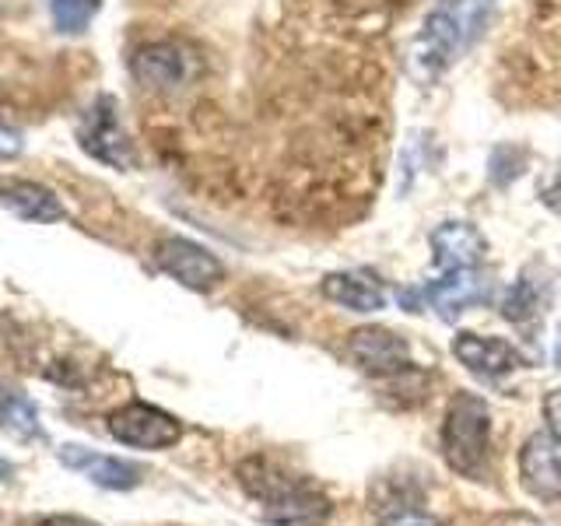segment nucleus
Returning <instances> with one entry per match:
<instances>
[{"instance_id":"ddd939ff","label":"nucleus","mask_w":561,"mask_h":526,"mask_svg":"<svg viewBox=\"0 0 561 526\" xmlns=\"http://www.w3.org/2000/svg\"><path fill=\"white\" fill-rule=\"evenodd\" d=\"M0 204L22 221H35V225H57L67 218L60 193H53L49 186L32 180H0Z\"/></svg>"},{"instance_id":"aec40b11","label":"nucleus","mask_w":561,"mask_h":526,"mask_svg":"<svg viewBox=\"0 0 561 526\" xmlns=\"http://www.w3.org/2000/svg\"><path fill=\"white\" fill-rule=\"evenodd\" d=\"M540 201L548 204L554 215H561V165L548 175V180L540 183Z\"/></svg>"},{"instance_id":"dca6fc26","label":"nucleus","mask_w":561,"mask_h":526,"mask_svg":"<svg viewBox=\"0 0 561 526\" xmlns=\"http://www.w3.org/2000/svg\"><path fill=\"white\" fill-rule=\"evenodd\" d=\"M0 428L14 435L18 443H39L43 438L39 408L8 379H0Z\"/></svg>"},{"instance_id":"7ed1b4c3","label":"nucleus","mask_w":561,"mask_h":526,"mask_svg":"<svg viewBox=\"0 0 561 526\" xmlns=\"http://www.w3.org/2000/svg\"><path fill=\"white\" fill-rule=\"evenodd\" d=\"M130 75L137 78V84H145L148 92L180 95L201 81L204 60H201L197 46H190L183 39H158V43H148L134 53Z\"/></svg>"},{"instance_id":"9b49d317","label":"nucleus","mask_w":561,"mask_h":526,"mask_svg":"<svg viewBox=\"0 0 561 526\" xmlns=\"http://www.w3.org/2000/svg\"><path fill=\"white\" fill-rule=\"evenodd\" d=\"M428 242H432V253H435V267L443 271V274L478 271L484 253H488V239L470 221H443V225H435Z\"/></svg>"},{"instance_id":"1a4fd4ad","label":"nucleus","mask_w":561,"mask_h":526,"mask_svg":"<svg viewBox=\"0 0 561 526\" xmlns=\"http://www.w3.org/2000/svg\"><path fill=\"white\" fill-rule=\"evenodd\" d=\"M519 484L540 502L561 499V438L554 432H534L523 443Z\"/></svg>"},{"instance_id":"423d86ee","label":"nucleus","mask_w":561,"mask_h":526,"mask_svg":"<svg viewBox=\"0 0 561 526\" xmlns=\"http://www.w3.org/2000/svg\"><path fill=\"white\" fill-rule=\"evenodd\" d=\"M105 428L123 446L134 449H169L183 438V425L169 411L145 400H130L105 418Z\"/></svg>"},{"instance_id":"5701e85b","label":"nucleus","mask_w":561,"mask_h":526,"mask_svg":"<svg viewBox=\"0 0 561 526\" xmlns=\"http://www.w3.org/2000/svg\"><path fill=\"white\" fill-rule=\"evenodd\" d=\"M543 418H548L551 432L561 438V393H551L548 400H543Z\"/></svg>"},{"instance_id":"39448f33","label":"nucleus","mask_w":561,"mask_h":526,"mask_svg":"<svg viewBox=\"0 0 561 526\" xmlns=\"http://www.w3.org/2000/svg\"><path fill=\"white\" fill-rule=\"evenodd\" d=\"M78 145L84 155H92L95 162L110 165V169L130 172L137 165V151H134V140H130L127 127H123L116 95H95V102L81 113Z\"/></svg>"},{"instance_id":"a211bd4d","label":"nucleus","mask_w":561,"mask_h":526,"mask_svg":"<svg viewBox=\"0 0 561 526\" xmlns=\"http://www.w3.org/2000/svg\"><path fill=\"white\" fill-rule=\"evenodd\" d=\"M502 312H505L508 323H519V327H526V323L534 320V316H540V291H537V285H534L530 277L516 281L513 291L505 295Z\"/></svg>"},{"instance_id":"4be33fe9","label":"nucleus","mask_w":561,"mask_h":526,"mask_svg":"<svg viewBox=\"0 0 561 526\" xmlns=\"http://www.w3.org/2000/svg\"><path fill=\"white\" fill-rule=\"evenodd\" d=\"M22 134H14L8 127H0V158H14V155H22Z\"/></svg>"},{"instance_id":"b1692460","label":"nucleus","mask_w":561,"mask_h":526,"mask_svg":"<svg viewBox=\"0 0 561 526\" xmlns=\"http://www.w3.org/2000/svg\"><path fill=\"white\" fill-rule=\"evenodd\" d=\"M35 526H99V523L84 519V516H46V519H39Z\"/></svg>"},{"instance_id":"f8f14e48","label":"nucleus","mask_w":561,"mask_h":526,"mask_svg":"<svg viewBox=\"0 0 561 526\" xmlns=\"http://www.w3.org/2000/svg\"><path fill=\"white\" fill-rule=\"evenodd\" d=\"M60 464L67 470H78L84 473L88 481L99 484V488H110V491H130L140 484V478H145V470H140L137 464L130 460H119V456H105V453H95L88 446H75L67 443L57 449Z\"/></svg>"},{"instance_id":"6ab92c4d","label":"nucleus","mask_w":561,"mask_h":526,"mask_svg":"<svg viewBox=\"0 0 561 526\" xmlns=\"http://www.w3.org/2000/svg\"><path fill=\"white\" fill-rule=\"evenodd\" d=\"M491 8H495V0H473V4H470V11H467V43H473L484 32Z\"/></svg>"},{"instance_id":"20e7f679","label":"nucleus","mask_w":561,"mask_h":526,"mask_svg":"<svg viewBox=\"0 0 561 526\" xmlns=\"http://www.w3.org/2000/svg\"><path fill=\"white\" fill-rule=\"evenodd\" d=\"M463 0H438L421 25L417 39L411 46V75L417 81H435L453 64V57L467 43V22L460 18Z\"/></svg>"},{"instance_id":"f257e3e1","label":"nucleus","mask_w":561,"mask_h":526,"mask_svg":"<svg viewBox=\"0 0 561 526\" xmlns=\"http://www.w3.org/2000/svg\"><path fill=\"white\" fill-rule=\"evenodd\" d=\"M239 484L260 502V516L271 526H323L330 519L327 495L260 456L239 464Z\"/></svg>"},{"instance_id":"4468645a","label":"nucleus","mask_w":561,"mask_h":526,"mask_svg":"<svg viewBox=\"0 0 561 526\" xmlns=\"http://www.w3.org/2000/svg\"><path fill=\"white\" fill-rule=\"evenodd\" d=\"M323 298L351 312H379L386 309V288L376 274L368 271H333L320 281Z\"/></svg>"},{"instance_id":"0eeeda50","label":"nucleus","mask_w":561,"mask_h":526,"mask_svg":"<svg viewBox=\"0 0 561 526\" xmlns=\"http://www.w3.org/2000/svg\"><path fill=\"white\" fill-rule=\"evenodd\" d=\"M154 263L190 291H210L225 281V263L210 253L207 245L183 239V236H169L158 242Z\"/></svg>"},{"instance_id":"9d476101","label":"nucleus","mask_w":561,"mask_h":526,"mask_svg":"<svg viewBox=\"0 0 561 526\" xmlns=\"http://www.w3.org/2000/svg\"><path fill=\"white\" fill-rule=\"evenodd\" d=\"M453 355L467 368V373H473L478 379H488V382H499L502 376L516 373V368L523 365L519 351L508 341L481 338V333H470V330H460L453 338Z\"/></svg>"},{"instance_id":"6e6552de","label":"nucleus","mask_w":561,"mask_h":526,"mask_svg":"<svg viewBox=\"0 0 561 526\" xmlns=\"http://www.w3.org/2000/svg\"><path fill=\"white\" fill-rule=\"evenodd\" d=\"M347 358L373 379L403 376V373H411V365H414L408 341L386 327H358L347 338Z\"/></svg>"},{"instance_id":"f03ea898","label":"nucleus","mask_w":561,"mask_h":526,"mask_svg":"<svg viewBox=\"0 0 561 526\" xmlns=\"http://www.w3.org/2000/svg\"><path fill=\"white\" fill-rule=\"evenodd\" d=\"M491 443V411L484 397L460 390L449 400L443 425V456L446 464L470 481H481Z\"/></svg>"},{"instance_id":"412c9836","label":"nucleus","mask_w":561,"mask_h":526,"mask_svg":"<svg viewBox=\"0 0 561 526\" xmlns=\"http://www.w3.org/2000/svg\"><path fill=\"white\" fill-rule=\"evenodd\" d=\"M382 526H443L432 516H421V513H397L390 519H382Z\"/></svg>"},{"instance_id":"f3484780","label":"nucleus","mask_w":561,"mask_h":526,"mask_svg":"<svg viewBox=\"0 0 561 526\" xmlns=\"http://www.w3.org/2000/svg\"><path fill=\"white\" fill-rule=\"evenodd\" d=\"M99 8H102V0H46L49 22L64 35H81L88 25H92Z\"/></svg>"},{"instance_id":"393cba45","label":"nucleus","mask_w":561,"mask_h":526,"mask_svg":"<svg viewBox=\"0 0 561 526\" xmlns=\"http://www.w3.org/2000/svg\"><path fill=\"white\" fill-rule=\"evenodd\" d=\"M554 373L561 376V323L554 330Z\"/></svg>"},{"instance_id":"2eb2a0df","label":"nucleus","mask_w":561,"mask_h":526,"mask_svg":"<svg viewBox=\"0 0 561 526\" xmlns=\"http://www.w3.org/2000/svg\"><path fill=\"white\" fill-rule=\"evenodd\" d=\"M421 295H425V302L432 309H438L443 320H453V316H460L463 309L484 302L488 285L481 281L478 271H456V274H443L438 281H432Z\"/></svg>"}]
</instances>
